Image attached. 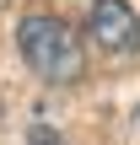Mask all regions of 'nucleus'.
<instances>
[{
  "label": "nucleus",
  "mask_w": 140,
  "mask_h": 145,
  "mask_svg": "<svg viewBox=\"0 0 140 145\" xmlns=\"http://www.w3.org/2000/svg\"><path fill=\"white\" fill-rule=\"evenodd\" d=\"M16 43H22V59L32 65V75H43L49 86H70L86 65L81 32L54 11H27L22 27H16Z\"/></svg>",
  "instance_id": "obj_1"
},
{
  "label": "nucleus",
  "mask_w": 140,
  "mask_h": 145,
  "mask_svg": "<svg viewBox=\"0 0 140 145\" xmlns=\"http://www.w3.org/2000/svg\"><path fill=\"white\" fill-rule=\"evenodd\" d=\"M86 32L103 54H135L140 48V16L129 11V0H92Z\"/></svg>",
  "instance_id": "obj_2"
},
{
  "label": "nucleus",
  "mask_w": 140,
  "mask_h": 145,
  "mask_svg": "<svg viewBox=\"0 0 140 145\" xmlns=\"http://www.w3.org/2000/svg\"><path fill=\"white\" fill-rule=\"evenodd\" d=\"M27 145H59V135H54V129H43V124H32V135H27Z\"/></svg>",
  "instance_id": "obj_3"
},
{
  "label": "nucleus",
  "mask_w": 140,
  "mask_h": 145,
  "mask_svg": "<svg viewBox=\"0 0 140 145\" xmlns=\"http://www.w3.org/2000/svg\"><path fill=\"white\" fill-rule=\"evenodd\" d=\"M0 5H5V0H0Z\"/></svg>",
  "instance_id": "obj_4"
}]
</instances>
